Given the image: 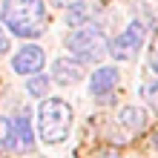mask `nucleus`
Wrapping results in <instances>:
<instances>
[{
  "label": "nucleus",
  "instance_id": "obj_1",
  "mask_svg": "<svg viewBox=\"0 0 158 158\" xmlns=\"http://www.w3.org/2000/svg\"><path fill=\"white\" fill-rule=\"evenodd\" d=\"M0 20L17 38H38L46 29V6L43 0H3Z\"/></svg>",
  "mask_w": 158,
  "mask_h": 158
},
{
  "label": "nucleus",
  "instance_id": "obj_6",
  "mask_svg": "<svg viewBox=\"0 0 158 158\" xmlns=\"http://www.w3.org/2000/svg\"><path fill=\"white\" fill-rule=\"evenodd\" d=\"M83 78V66L72 58H60L52 63V81L60 83V86H69V83H78Z\"/></svg>",
  "mask_w": 158,
  "mask_h": 158
},
{
  "label": "nucleus",
  "instance_id": "obj_4",
  "mask_svg": "<svg viewBox=\"0 0 158 158\" xmlns=\"http://www.w3.org/2000/svg\"><path fill=\"white\" fill-rule=\"evenodd\" d=\"M144 35H147L144 23L141 20H132V23L127 26L124 35H118V38L109 43L112 58H118V60H132L135 55H138V49H141V43H144Z\"/></svg>",
  "mask_w": 158,
  "mask_h": 158
},
{
  "label": "nucleus",
  "instance_id": "obj_2",
  "mask_svg": "<svg viewBox=\"0 0 158 158\" xmlns=\"http://www.w3.org/2000/svg\"><path fill=\"white\" fill-rule=\"evenodd\" d=\"M38 127H40V138L46 144L66 141V135L72 129V106L66 101H58V98L43 101L38 109Z\"/></svg>",
  "mask_w": 158,
  "mask_h": 158
},
{
  "label": "nucleus",
  "instance_id": "obj_3",
  "mask_svg": "<svg viewBox=\"0 0 158 158\" xmlns=\"http://www.w3.org/2000/svg\"><path fill=\"white\" fill-rule=\"evenodd\" d=\"M69 52L78 58V63H92V60H101L104 55L109 52V40L104 38V32L95 29V26H83V29H75L66 38Z\"/></svg>",
  "mask_w": 158,
  "mask_h": 158
},
{
  "label": "nucleus",
  "instance_id": "obj_9",
  "mask_svg": "<svg viewBox=\"0 0 158 158\" xmlns=\"http://www.w3.org/2000/svg\"><path fill=\"white\" fill-rule=\"evenodd\" d=\"M89 15H92V9H89L86 3H72V6L66 9V23L83 29V26H86V20H89Z\"/></svg>",
  "mask_w": 158,
  "mask_h": 158
},
{
  "label": "nucleus",
  "instance_id": "obj_14",
  "mask_svg": "<svg viewBox=\"0 0 158 158\" xmlns=\"http://www.w3.org/2000/svg\"><path fill=\"white\" fill-rule=\"evenodd\" d=\"M9 49H12V43H9V35L0 29V55H6Z\"/></svg>",
  "mask_w": 158,
  "mask_h": 158
},
{
  "label": "nucleus",
  "instance_id": "obj_8",
  "mask_svg": "<svg viewBox=\"0 0 158 158\" xmlns=\"http://www.w3.org/2000/svg\"><path fill=\"white\" fill-rule=\"evenodd\" d=\"M12 138H15V150H32L35 144V132H32V121H29V112H20L15 121H12Z\"/></svg>",
  "mask_w": 158,
  "mask_h": 158
},
{
  "label": "nucleus",
  "instance_id": "obj_13",
  "mask_svg": "<svg viewBox=\"0 0 158 158\" xmlns=\"http://www.w3.org/2000/svg\"><path fill=\"white\" fill-rule=\"evenodd\" d=\"M147 101L158 109V83H152V86H147Z\"/></svg>",
  "mask_w": 158,
  "mask_h": 158
},
{
  "label": "nucleus",
  "instance_id": "obj_12",
  "mask_svg": "<svg viewBox=\"0 0 158 158\" xmlns=\"http://www.w3.org/2000/svg\"><path fill=\"white\" fill-rule=\"evenodd\" d=\"M29 92L32 95H46L49 92V78H43V75H35V78H29Z\"/></svg>",
  "mask_w": 158,
  "mask_h": 158
},
{
  "label": "nucleus",
  "instance_id": "obj_10",
  "mask_svg": "<svg viewBox=\"0 0 158 158\" xmlns=\"http://www.w3.org/2000/svg\"><path fill=\"white\" fill-rule=\"evenodd\" d=\"M121 124H124L127 129H141L144 127V112L135 106H124L121 109Z\"/></svg>",
  "mask_w": 158,
  "mask_h": 158
},
{
  "label": "nucleus",
  "instance_id": "obj_7",
  "mask_svg": "<svg viewBox=\"0 0 158 158\" xmlns=\"http://www.w3.org/2000/svg\"><path fill=\"white\" fill-rule=\"evenodd\" d=\"M115 86H118V69L115 66H101L98 72H92V78H89V89H92L95 98H106Z\"/></svg>",
  "mask_w": 158,
  "mask_h": 158
},
{
  "label": "nucleus",
  "instance_id": "obj_5",
  "mask_svg": "<svg viewBox=\"0 0 158 158\" xmlns=\"http://www.w3.org/2000/svg\"><path fill=\"white\" fill-rule=\"evenodd\" d=\"M43 60H46V55H43L40 46L26 43L23 49L12 58V66H15V72H20V75H32V78H35V75L43 69Z\"/></svg>",
  "mask_w": 158,
  "mask_h": 158
},
{
  "label": "nucleus",
  "instance_id": "obj_11",
  "mask_svg": "<svg viewBox=\"0 0 158 158\" xmlns=\"http://www.w3.org/2000/svg\"><path fill=\"white\" fill-rule=\"evenodd\" d=\"M12 147H15L12 121H9V118H0V150H12Z\"/></svg>",
  "mask_w": 158,
  "mask_h": 158
},
{
  "label": "nucleus",
  "instance_id": "obj_15",
  "mask_svg": "<svg viewBox=\"0 0 158 158\" xmlns=\"http://www.w3.org/2000/svg\"><path fill=\"white\" fill-rule=\"evenodd\" d=\"M150 66H152V72H158V43H155V49L150 52Z\"/></svg>",
  "mask_w": 158,
  "mask_h": 158
},
{
  "label": "nucleus",
  "instance_id": "obj_16",
  "mask_svg": "<svg viewBox=\"0 0 158 158\" xmlns=\"http://www.w3.org/2000/svg\"><path fill=\"white\" fill-rule=\"evenodd\" d=\"M49 3H55V6H66L69 0H49Z\"/></svg>",
  "mask_w": 158,
  "mask_h": 158
}]
</instances>
